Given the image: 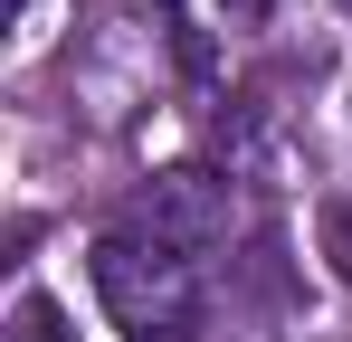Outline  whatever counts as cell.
Wrapping results in <instances>:
<instances>
[{"label": "cell", "mask_w": 352, "mask_h": 342, "mask_svg": "<svg viewBox=\"0 0 352 342\" xmlns=\"http://www.w3.org/2000/svg\"><path fill=\"white\" fill-rule=\"evenodd\" d=\"M324 257L343 266V285H352V200H333L324 209Z\"/></svg>", "instance_id": "4"}, {"label": "cell", "mask_w": 352, "mask_h": 342, "mask_svg": "<svg viewBox=\"0 0 352 342\" xmlns=\"http://www.w3.org/2000/svg\"><path fill=\"white\" fill-rule=\"evenodd\" d=\"M96 304H105L133 342H172L181 323H190V304H200V285H190V257H181V247L115 228V238H96Z\"/></svg>", "instance_id": "1"}, {"label": "cell", "mask_w": 352, "mask_h": 342, "mask_svg": "<svg viewBox=\"0 0 352 342\" xmlns=\"http://www.w3.org/2000/svg\"><path fill=\"white\" fill-rule=\"evenodd\" d=\"M343 10H352V0H343Z\"/></svg>", "instance_id": "6"}, {"label": "cell", "mask_w": 352, "mask_h": 342, "mask_svg": "<svg viewBox=\"0 0 352 342\" xmlns=\"http://www.w3.org/2000/svg\"><path fill=\"white\" fill-rule=\"evenodd\" d=\"M219 10H229V19H267V0H219Z\"/></svg>", "instance_id": "5"}, {"label": "cell", "mask_w": 352, "mask_h": 342, "mask_svg": "<svg viewBox=\"0 0 352 342\" xmlns=\"http://www.w3.org/2000/svg\"><path fill=\"white\" fill-rule=\"evenodd\" d=\"M172 342H181V333H172Z\"/></svg>", "instance_id": "7"}, {"label": "cell", "mask_w": 352, "mask_h": 342, "mask_svg": "<svg viewBox=\"0 0 352 342\" xmlns=\"http://www.w3.org/2000/svg\"><path fill=\"white\" fill-rule=\"evenodd\" d=\"M10 342H67V304L48 285H29V295L10 304Z\"/></svg>", "instance_id": "3"}, {"label": "cell", "mask_w": 352, "mask_h": 342, "mask_svg": "<svg viewBox=\"0 0 352 342\" xmlns=\"http://www.w3.org/2000/svg\"><path fill=\"white\" fill-rule=\"evenodd\" d=\"M133 238H162L181 257H200V247H219L229 238V181H210V171H162V181H143L133 190Z\"/></svg>", "instance_id": "2"}]
</instances>
